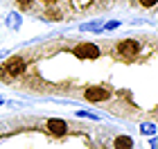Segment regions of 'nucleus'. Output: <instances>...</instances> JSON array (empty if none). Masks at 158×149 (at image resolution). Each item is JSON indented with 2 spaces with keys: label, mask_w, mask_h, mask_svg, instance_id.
Here are the masks:
<instances>
[{
  "label": "nucleus",
  "mask_w": 158,
  "mask_h": 149,
  "mask_svg": "<svg viewBox=\"0 0 158 149\" xmlns=\"http://www.w3.org/2000/svg\"><path fill=\"white\" fill-rule=\"evenodd\" d=\"M158 140H156V136H152V140H149V147H152V149H158Z\"/></svg>",
  "instance_id": "4468645a"
},
{
  "label": "nucleus",
  "mask_w": 158,
  "mask_h": 149,
  "mask_svg": "<svg viewBox=\"0 0 158 149\" xmlns=\"http://www.w3.org/2000/svg\"><path fill=\"white\" fill-rule=\"evenodd\" d=\"M2 104H5V97H2V95H0V106H2Z\"/></svg>",
  "instance_id": "2eb2a0df"
},
{
  "label": "nucleus",
  "mask_w": 158,
  "mask_h": 149,
  "mask_svg": "<svg viewBox=\"0 0 158 149\" xmlns=\"http://www.w3.org/2000/svg\"><path fill=\"white\" fill-rule=\"evenodd\" d=\"M115 149H133V138L131 136H118L115 138Z\"/></svg>",
  "instance_id": "423d86ee"
},
{
  "label": "nucleus",
  "mask_w": 158,
  "mask_h": 149,
  "mask_svg": "<svg viewBox=\"0 0 158 149\" xmlns=\"http://www.w3.org/2000/svg\"><path fill=\"white\" fill-rule=\"evenodd\" d=\"M81 32H99L102 30V20H93V23H86V25H81L79 27Z\"/></svg>",
  "instance_id": "6e6552de"
},
{
  "label": "nucleus",
  "mask_w": 158,
  "mask_h": 149,
  "mask_svg": "<svg viewBox=\"0 0 158 149\" xmlns=\"http://www.w3.org/2000/svg\"><path fill=\"white\" fill-rule=\"evenodd\" d=\"M43 2H48V5H50V2H54V0H43Z\"/></svg>",
  "instance_id": "dca6fc26"
},
{
  "label": "nucleus",
  "mask_w": 158,
  "mask_h": 149,
  "mask_svg": "<svg viewBox=\"0 0 158 149\" xmlns=\"http://www.w3.org/2000/svg\"><path fill=\"white\" fill-rule=\"evenodd\" d=\"M75 115H77V118H86V120H99L97 113H90V111H77Z\"/></svg>",
  "instance_id": "9d476101"
},
{
  "label": "nucleus",
  "mask_w": 158,
  "mask_h": 149,
  "mask_svg": "<svg viewBox=\"0 0 158 149\" xmlns=\"http://www.w3.org/2000/svg\"><path fill=\"white\" fill-rule=\"evenodd\" d=\"M20 23H23V16H20V14H9V16H7V27H9V30H18L20 27Z\"/></svg>",
  "instance_id": "0eeeda50"
},
{
  "label": "nucleus",
  "mask_w": 158,
  "mask_h": 149,
  "mask_svg": "<svg viewBox=\"0 0 158 149\" xmlns=\"http://www.w3.org/2000/svg\"><path fill=\"white\" fill-rule=\"evenodd\" d=\"M75 54L79 56V59H97L99 56V48L95 43H81L75 48Z\"/></svg>",
  "instance_id": "f03ea898"
},
{
  "label": "nucleus",
  "mask_w": 158,
  "mask_h": 149,
  "mask_svg": "<svg viewBox=\"0 0 158 149\" xmlns=\"http://www.w3.org/2000/svg\"><path fill=\"white\" fill-rule=\"evenodd\" d=\"M48 129H50V133H54V136H63V133L68 131V124H66V120L50 118L48 120Z\"/></svg>",
  "instance_id": "39448f33"
},
{
  "label": "nucleus",
  "mask_w": 158,
  "mask_h": 149,
  "mask_svg": "<svg viewBox=\"0 0 158 149\" xmlns=\"http://www.w3.org/2000/svg\"><path fill=\"white\" fill-rule=\"evenodd\" d=\"M140 5H142V7H154L156 0H140Z\"/></svg>",
  "instance_id": "ddd939ff"
},
{
  "label": "nucleus",
  "mask_w": 158,
  "mask_h": 149,
  "mask_svg": "<svg viewBox=\"0 0 158 149\" xmlns=\"http://www.w3.org/2000/svg\"><path fill=\"white\" fill-rule=\"evenodd\" d=\"M84 97L88 99V102H102V99H109L111 93L106 88H99V86H93V88H86Z\"/></svg>",
  "instance_id": "20e7f679"
},
{
  "label": "nucleus",
  "mask_w": 158,
  "mask_h": 149,
  "mask_svg": "<svg viewBox=\"0 0 158 149\" xmlns=\"http://www.w3.org/2000/svg\"><path fill=\"white\" fill-rule=\"evenodd\" d=\"M0 70H2V77H16V75L23 72V70H27V63H25V59H20V56H14V59H9Z\"/></svg>",
  "instance_id": "f257e3e1"
},
{
  "label": "nucleus",
  "mask_w": 158,
  "mask_h": 149,
  "mask_svg": "<svg viewBox=\"0 0 158 149\" xmlns=\"http://www.w3.org/2000/svg\"><path fill=\"white\" fill-rule=\"evenodd\" d=\"M140 131L145 133V136H156V124L145 122V124H140Z\"/></svg>",
  "instance_id": "1a4fd4ad"
},
{
  "label": "nucleus",
  "mask_w": 158,
  "mask_h": 149,
  "mask_svg": "<svg viewBox=\"0 0 158 149\" xmlns=\"http://www.w3.org/2000/svg\"><path fill=\"white\" fill-rule=\"evenodd\" d=\"M118 52L124 54V56H135L140 52V45H138V41L127 39V41H120V43H118Z\"/></svg>",
  "instance_id": "7ed1b4c3"
},
{
  "label": "nucleus",
  "mask_w": 158,
  "mask_h": 149,
  "mask_svg": "<svg viewBox=\"0 0 158 149\" xmlns=\"http://www.w3.org/2000/svg\"><path fill=\"white\" fill-rule=\"evenodd\" d=\"M18 5L23 7V9H27V7H32V5H34V0H18Z\"/></svg>",
  "instance_id": "f8f14e48"
},
{
  "label": "nucleus",
  "mask_w": 158,
  "mask_h": 149,
  "mask_svg": "<svg viewBox=\"0 0 158 149\" xmlns=\"http://www.w3.org/2000/svg\"><path fill=\"white\" fill-rule=\"evenodd\" d=\"M115 27H120V20H109L106 25H102V30H115Z\"/></svg>",
  "instance_id": "9b49d317"
}]
</instances>
